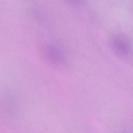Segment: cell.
Wrapping results in <instances>:
<instances>
[{"label":"cell","instance_id":"obj_1","mask_svg":"<svg viewBox=\"0 0 133 133\" xmlns=\"http://www.w3.org/2000/svg\"><path fill=\"white\" fill-rule=\"evenodd\" d=\"M111 46L114 52L121 58H128L131 55L132 48L130 42L123 35H114L111 38Z\"/></svg>","mask_w":133,"mask_h":133},{"label":"cell","instance_id":"obj_2","mask_svg":"<svg viewBox=\"0 0 133 133\" xmlns=\"http://www.w3.org/2000/svg\"><path fill=\"white\" fill-rule=\"evenodd\" d=\"M44 57L51 64L61 65L64 64L65 58L62 51L57 47L51 45H44L41 48Z\"/></svg>","mask_w":133,"mask_h":133},{"label":"cell","instance_id":"obj_3","mask_svg":"<svg viewBox=\"0 0 133 133\" xmlns=\"http://www.w3.org/2000/svg\"><path fill=\"white\" fill-rule=\"evenodd\" d=\"M65 1L69 4L73 5H75V6L81 5L83 2V0H65Z\"/></svg>","mask_w":133,"mask_h":133}]
</instances>
